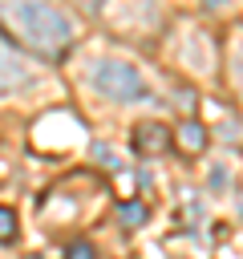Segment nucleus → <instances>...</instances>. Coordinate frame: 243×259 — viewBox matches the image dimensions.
Returning <instances> with one entry per match:
<instances>
[{"instance_id": "nucleus-1", "label": "nucleus", "mask_w": 243, "mask_h": 259, "mask_svg": "<svg viewBox=\"0 0 243 259\" xmlns=\"http://www.w3.org/2000/svg\"><path fill=\"white\" fill-rule=\"evenodd\" d=\"M0 20L36 53H61L73 45V20L49 0H0Z\"/></svg>"}, {"instance_id": "nucleus-2", "label": "nucleus", "mask_w": 243, "mask_h": 259, "mask_svg": "<svg viewBox=\"0 0 243 259\" xmlns=\"http://www.w3.org/2000/svg\"><path fill=\"white\" fill-rule=\"evenodd\" d=\"M89 81L109 101H146V81L126 61H97V69L89 73Z\"/></svg>"}, {"instance_id": "nucleus-3", "label": "nucleus", "mask_w": 243, "mask_h": 259, "mask_svg": "<svg viewBox=\"0 0 243 259\" xmlns=\"http://www.w3.org/2000/svg\"><path fill=\"white\" fill-rule=\"evenodd\" d=\"M32 81H36L32 65H28L16 49H8V45L0 40V97H8V93H24Z\"/></svg>"}, {"instance_id": "nucleus-4", "label": "nucleus", "mask_w": 243, "mask_h": 259, "mask_svg": "<svg viewBox=\"0 0 243 259\" xmlns=\"http://www.w3.org/2000/svg\"><path fill=\"white\" fill-rule=\"evenodd\" d=\"M178 57H182L190 69H198V73H211V69H215V49H211L207 32H198V28H186V36H182V45H178Z\"/></svg>"}, {"instance_id": "nucleus-5", "label": "nucleus", "mask_w": 243, "mask_h": 259, "mask_svg": "<svg viewBox=\"0 0 243 259\" xmlns=\"http://www.w3.org/2000/svg\"><path fill=\"white\" fill-rule=\"evenodd\" d=\"M166 146H170V130H166V125L142 121V125L134 130V150H138V154H162Z\"/></svg>"}, {"instance_id": "nucleus-6", "label": "nucleus", "mask_w": 243, "mask_h": 259, "mask_svg": "<svg viewBox=\"0 0 243 259\" xmlns=\"http://www.w3.org/2000/svg\"><path fill=\"white\" fill-rule=\"evenodd\" d=\"M174 142H178L182 154H202L207 150V125L202 121H182L174 130Z\"/></svg>"}, {"instance_id": "nucleus-7", "label": "nucleus", "mask_w": 243, "mask_h": 259, "mask_svg": "<svg viewBox=\"0 0 243 259\" xmlns=\"http://www.w3.org/2000/svg\"><path fill=\"white\" fill-rule=\"evenodd\" d=\"M122 223H130V227H142V223H146V206L126 198V202H122Z\"/></svg>"}, {"instance_id": "nucleus-8", "label": "nucleus", "mask_w": 243, "mask_h": 259, "mask_svg": "<svg viewBox=\"0 0 243 259\" xmlns=\"http://www.w3.org/2000/svg\"><path fill=\"white\" fill-rule=\"evenodd\" d=\"M65 259H97V247L89 239H77V243L65 247Z\"/></svg>"}, {"instance_id": "nucleus-9", "label": "nucleus", "mask_w": 243, "mask_h": 259, "mask_svg": "<svg viewBox=\"0 0 243 259\" xmlns=\"http://www.w3.org/2000/svg\"><path fill=\"white\" fill-rule=\"evenodd\" d=\"M16 239V214L12 206H0V243H12Z\"/></svg>"}, {"instance_id": "nucleus-10", "label": "nucleus", "mask_w": 243, "mask_h": 259, "mask_svg": "<svg viewBox=\"0 0 243 259\" xmlns=\"http://www.w3.org/2000/svg\"><path fill=\"white\" fill-rule=\"evenodd\" d=\"M97 158H101V162H105V166H109V170H113V174H117V170H122V162H117V154H113V150H109V146H97Z\"/></svg>"}, {"instance_id": "nucleus-11", "label": "nucleus", "mask_w": 243, "mask_h": 259, "mask_svg": "<svg viewBox=\"0 0 243 259\" xmlns=\"http://www.w3.org/2000/svg\"><path fill=\"white\" fill-rule=\"evenodd\" d=\"M235 81H239V89H243V49L235 53Z\"/></svg>"}, {"instance_id": "nucleus-12", "label": "nucleus", "mask_w": 243, "mask_h": 259, "mask_svg": "<svg viewBox=\"0 0 243 259\" xmlns=\"http://www.w3.org/2000/svg\"><path fill=\"white\" fill-rule=\"evenodd\" d=\"M207 4H211V8H223V4H227V0H207Z\"/></svg>"}, {"instance_id": "nucleus-13", "label": "nucleus", "mask_w": 243, "mask_h": 259, "mask_svg": "<svg viewBox=\"0 0 243 259\" xmlns=\"http://www.w3.org/2000/svg\"><path fill=\"white\" fill-rule=\"evenodd\" d=\"M85 4H97V0H85Z\"/></svg>"}]
</instances>
